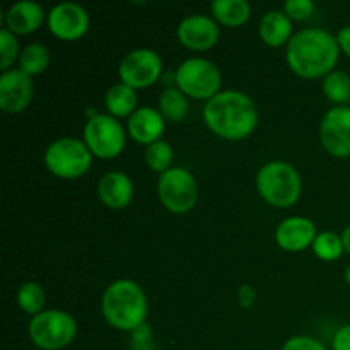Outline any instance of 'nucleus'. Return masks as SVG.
<instances>
[{
  "label": "nucleus",
  "instance_id": "nucleus-1",
  "mask_svg": "<svg viewBox=\"0 0 350 350\" xmlns=\"http://www.w3.org/2000/svg\"><path fill=\"white\" fill-rule=\"evenodd\" d=\"M340 55L337 36L323 27H304L287 43L286 60L291 70L303 79L327 77Z\"/></svg>",
  "mask_w": 350,
  "mask_h": 350
},
{
  "label": "nucleus",
  "instance_id": "nucleus-2",
  "mask_svg": "<svg viewBox=\"0 0 350 350\" xmlns=\"http://www.w3.org/2000/svg\"><path fill=\"white\" fill-rule=\"evenodd\" d=\"M204 122L215 135L226 140H243L255 132L258 109L246 92L221 91L204 106Z\"/></svg>",
  "mask_w": 350,
  "mask_h": 350
},
{
  "label": "nucleus",
  "instance_id": "nucleus-3",
  "mask_svg": "<svg viewBox=\"0 0 350 350\" xmlns=\"http://www.w3.org/2000/svg\"><path fill=\"white\" fill-rule=\"evenodd\" d=\"M101 313L106 323L116 330L133 332L146 325L149 303L139 284L130 279H118L103 293Z\"/></svg>",
  "mask_w": 350,
  "mask_h": 350
},
{
  "label": "nucleus",
  "instance_id": "nucleus-4",
  "mask_svg": "<svg viewBox=\"0 0 350 350\" xmlns=\"http://www.w3.org/2000/svg\"><path fill=\"white\" fill-rule=\"evenodd\" d=\"M256 190L267 204L286 208L296 204L303 191V180L293 164L286 161H269L258 170Z\"/></svg>",
  "mask_w": 350,
  "mask_h": 350
},
{
  "label": "nucleus",
  "instance_id": "nucleus-5",
  "mask_svg": "<svg viewBox=\"0 0 350 350\" xmlns=\"http://www.w3.org/2000/svg\"><path fill=\"white\" fill-rule=\"evenodd\" d=\"M27 334L38 349L60 350L74 342L77 321L64 310H44L31 318Z\"/></svg>",
  "mask_w": 350,
  "mask_h": 350
},
{
  "label": "nucleus",
  "instance_id": "nucleus-6",
  "mask_svg": "<svg viewBox=\"0 0 350 350\" xmlns=\"http://www.w3.org/2000/svg\"><path fill=\"white\" fill-rule=\"evenodd\" d=\"M92 163V152L84 140L75 137H62L53 140L44 150V164L48 171L62 180H75L88 173Z\"/></svg>",
  "mask_w": 350,
  "mask_h": 350
},
{
  "label": "nucleus",
  "instance_id": "nucleus-7",
  "mask_svg": "<svg viewBox=\"0 0 350 350\" xmlns=\"http://www.w3.org/2000/svg\"><path fill=\"white\" fill-rule=\"evenodd\" d=\"M174 82L185 96L208 101L221 92L222 74L214 62L202 57H191L178 65Z\"/></svg>",
  "mask_w": 350,
  "mask_h": 350
},
{
  "label": "nucleus",
  "instance_id": "nucleus-8",
  "mask_svg": "<svg viewBox=\"0 0 350 350\" xmlns=\"http://www.w3.org/2000/svg\"><path fill=\"white\" fill-rule=\"evenodd\" d=\"M82 140L89 147L92 156L113 159L125 149L126 130L115 116L108 113H96L85 122Z\"/></svg>",
  "mask_w": 350,
  "mask_h": 350
},
{
  "label": "nucleus",
  "instance_id": "nucleus-9",
  "mask_svg": "<svg viewBox=\"0 0 350 350\" xmlns=\"http://www.w3.org/2000/svg\"><path fill=\"white\" fill-rule=\"evenodd\" d=\"M157 197L173 214H187L198 200V185L185 167H170L157 180Z\"/></svg>",
  "mask_w": 350,
  "mask_h": 350
},
{
  "label": "nucleus",
  "instance_id": "nucleus-10",
  "mask_svg": "<svg viewBox=\"0 0 350 350\" xmlns=\"http://www.w3.org/2000/svg\"><path fill=\"white\" fill-rule=\"evenodd\" d=\"M163 74V58L150 48H137L129 51L118 65L120 82L133 89L152 85Z\"/></svg>",
  "mask_w": 350,
  "mask_h": 350
},
{
  "label": "nucleus",
  "instance_id": "nucleus-11",
  "mask_svg": "<svg viewBox=\"0 0 350 350\" xmlns=\"http://www.w3.org/2000/svg\"><path fill=\"white\" fill-rule=\"evenodd\" d=\"M323 149L334 157L350 156V106H334L320 123Z\"/></svg>",
  "mask_w": 350,
  "mask_h": 350
},
{
  "label": "nucleus",
  "instance_id": "nucleus-12",
  "mask_svg": "<svg viewBox=\"0 0 350 350\" xmlns=\"http://www.w3.org/2000/svg\"><path fill=\"white\" fill-rule=\"evenodd\" d=\"M46 24L53 36L65 41H74L88 33L89 14L81 3L58 2L48 12Z\"/></svg>",
  "mask_w": 350,
  "mask_h": 350
},
{
  "label": "nucleus",
  "instance_id": "nucleus-13",
  "mask_svg": "<svg viewBox=\"0 0 350 350\" xmlns=\"http://www.w3.org/2000/svg\"><path fill=\"white\" fill-rule=\"evenodd\" d=\"M33 79L19 67L9 68L0 74V108L3 113H23L33 101Z\"/></svg>",
  "mask_w": 350,
  "mask_h": 350
},
{
  "label": "nucleus",
  "instance_id": "nucleus-14",
  "mask_svg": "<svg viewBox=\"0 0 350 350\" xmlns=\"http://www.w3.org/2000/svg\"><path fill=\"white\" fill-rule=\"evenodd\" d=\"M176 34L183 46L195 51H204L217 44L221 38V27L217 21L205 14H191L181 19Z\"/></svg>",
  "mask_w": 350,
  "mask_h": 350
},
{
  "label": "nucleus",
  "instance_id": "nucleus-15",
  "mask_svg": "<svg viewBox=\"0 0 350 350\" xmlns=\"http://www.w3.org/2000/svg\"><path fill=\"white\" fill-rule=\"evenodd\" d=\"M318 231L317 224L311 219L293 215L287 217L277 226L275 241L286 252H304L306 248L313 246Z\"/></svg>",
  "mask_w": 350,
  "mask_h": 350
},
{
  "label": "nucleus",
  "instance_id": "nucleus-16",
  "mask_svg": "<svg viewBox=\"0 0 350 350\" xmlns=\"http://www.w3.org/2000/svg\"><path fill=\"white\" fill-rule=\"evenodd\" d=\"M164 130H166V118L161 115L159 109L150 106H140L126 122V133L135 142L144 146H150L161 140Z\"/></svg>",
  "mask_w": 350,
  "mask_h": 350
},
{
  "label": "nucleus",
  "instance_id": "nucleus-17",
  "mask_svg": "<svg viewBox=\"0 0 350 350\" xmlns=\"http://www.w3.org/2000/svg\"><path fill=\"white\" fill-rule=\"evenodd\" d=\"M133 183L123 171H108L98 181V197L106 207L125 208L133 198Z\"/></svg>",
  "mask_w": 350,
  "mask_h": 350
},
{
  "label": "nucleus",
  "instance_id": "nucleus-18",
  "mask_svg": "<svg viewBox=\"0 0 350 350\" xmlns=\"http://www.w3.org/2000/svg\"><path fill=\"white\" fill-rule=\"evenodd\" d=\"M44 9L41 3L34 0H19L14 2L5 12L7 29L14 34H29L34 33L38 27H41L44 17Z\"/></svg>",
  "mask_w": 350,
  "mask_h": 350
},
{
  "label": "nucleus",
  "instance_id": "nucleus-19",
  "mask_svg": "<svg viewBox=\"0 0 350 350\" xmlns=\"http://www.w3.org/2000/svg\"><path fill=\"white\" fill-rule=\"evenodd\" d=\"M258 34L269 46H282L289 43L293 34V19L284 10L273 9L263 14L258 23Z\"/></svg>",
  "mask_w": 350,
  "mask_h": 350
},
{
  "label": "nucleus",
  "instance_id": "nucleus-20",
  "mask_svg": "<svg viewBox=\"0 0 350 350\" xmlns=\"http://www.w3.org/2000/svg\"><path fill=\"white\" fill-rule=\"evenodd\" d=\"M105 106L108 109V115L115 116V118H130L139 109L137 89L130 88L123 82H116L106 91Z\"/></svg>",
  "mask_w": 350,
  "mask_h": 350
},
{
  "label": "nucleus",
  "instance_id": "nucleus-21",
  "mask_svg": "<svg viewBox=\"0 0 350 350\" xmlns=\"http://www.w3.org/2000/svg\"><path fill=\"white\" fill-rule=\"evenodd\" d=\"M214 19L224 26H243L252 16V5L246 0H214L211 3Z\"/></svg>",
  "mask_w": 350,
  "mask_h": 350
},
{
  "label": "nucleus",
  "instance_id": "nucleus-22",
  "mask_svg": "<svg viewBox=\"0 0 350 350\" xmlns=\"http://www.w3.org/2000/svg\"><path fill=\"white\" fill-rule=\"evenodd\" d=\"M157 109L170 122H181L188 113V96L178 88H167L161 92Z\"/></svg>",
  "mask_w": 350,
  "mask_h": 350
},
{
  "label": "nucleus",
  "instance_id": "nucleus-23",
  "mask_svg": "<svg viewBox=\"0 0 350 350\" xmlns=\"http://www.w3.org/2000/svg\"><path fill=\"white\" fill-rule=\"evenodd\" d=\"M50 50L43 43H29L21 50L19 68L27 75H38L44 72L50 65Z\"/></svg>",
  "mask_w": 350,
  "mask_h": 350
},
{
  "label": "nucleus",
  "instance_id": "nucleus-24",
  "mask_svg": "<svg viewBox=\"0 0 350 350\" xmlns=\"http://www.w3.org/2000/svg\"><path fill=\"white\" fill-rule=\"evenodd\" d=\"M321 89L327 99L337 103L338 106H347L350 103V75L344 70H334L323 77Z\"/></svg>",
  "mask_w": 350,
  "mask_h": 350
},
{
  "label": "nucleus",
  "instance_id": "nucleus-25",
  "mask_svg": "<svg viewBox=\"0 0 350 350\" xmlns=\"http://www.w3.org/2000/svg\"><path fill=\"white\" fill-rule=\"evenodd\" d=\"M44 299L46 296H44L43 287L33 280L24 282L17 291V304L24 313L31 314V317H36L41 311H44Z\"/></svg>",
  "mask_w": 350,
  "mask_h": 350
},
{
  "label": "nucleus",
  "instance_id": "nucleus-26",
  "mask_svg": "<svg viewBox=\"0 0 350 350\" xmlns=\"http://www.w3.org/2000/svg\"><path fill=\"white\" fill-rule=\"evenodd\" d=\"M313 252L318 258L325 260V262H335L342 256L345 252L344 243H342V236L337 234L335 231H321L318 232L317 239L313 243Z\"/></svg>",
  "mask_w": 350,
  "mask_h": 350
},
{
  "label": "nucleus",
  "instance_id": "nucleus-27",
  "mask_svg": "<svg viewBox=\"0 0 350 350\" xmlns=\"http://www.w3.org/2000/svg\"><path fill=\"white\" fill-rule=\"evenodd\" d=\"M144 159L146 164L156 173L163 174L164 171H167L171 167V163L174 159L173 147L170 146V142L166 140H157V142L147 146L146 152H144Z\"/></svg>",
  "mask_w": 350,
  "mask_h": 350
},
{
  "label": "nucleus",
  "instance_id": "nucleus-28",
  "mask_svg": "<svg viewBox=\"0 0 350 350\" xmlns=\"http://www.w3.org/2000/svg\"><path fill=\"white\" fill-rule=\"evenodd\" d=\"M0 53H2L0 55V68H2V72L9 70L14 62L19 60V40L7 27L0 31Z\"/></svg>",
  "mask_w": 350,
  "mask_h": 350
},
{
  "label": "nucleus",
  "instance_id": "nucleus-29",
  "mask_svg": "<svg viewBox=\"0 0 350 350\" xmlns=\"http://www.w3.org/2000/svg\"><path fill=\"white\" fill-rule=\"evenodd\" d=\"M284 12L296 21H306L313 16L314 3L311 0H287L284 2Z\"/></svg>",
  "mask_w": 350,
  "mask_h": 350
},
{
  "label": "nucleus",
  "instance_id": "nucleus-30",
  "mask_svg": "<svg viewBox=\"0 0 350 350\" xmlns=\"http://www.w3.org/2000/svg\"><path fill=\"white\" fill-rule=\"evenodd\" d=\"M280 350H328L318 338L310 335H296L291 337Z\"/></svg>",
  "mask_w": 350,
  "mask_h": 350
},
{
  "label": "nucleus",
  "instance_id": "nucleus-31",
  "mask_svg": "<svg viewBox=\"0 0 350 350\" xmlns=\"http://www.w3.org/2000/svg\"><path fill=\"white\" fill-rule=\"evenodd\" d=\"M332 350H350V323L335 332L332 338Z\"/></svg>",
  "mask_w": 350,
  "mask_h": 350
},
{
  "label": "nucleus",
  "instance_id": "nucleus-32",
  "mask_svg": "<svg viewBox=\"0 0 350 350\" xmlns=\"http://www.w3.org/2000/svg\"><path fill=\"white\" fill-rule=\"evenodd\" d=\"M238 301L241 308L253 306V303L256 301V291L250 284H241L238 289Z\"/></svg>",
  "mask_w": 350,
  "mask_h": 350
},
{
  "label": "nucleus",
  "instance_id": "nucleus-33",
  "mask_svg": "<svg viewBox=\"0 0 350 350\" xmlns=\"http://www.w3.org/2000/svg\"><path fill=\"white\" fill-rule=\"evenodd\" d=\"M337 41L340 50L344 51L347 57H350V24H347V26H344L340 31H338Z\"/></svg>",
  "mask_w": 350,
  "mask_h": 350
},
{
  "label": "nucleus",
  "instance_id": "nucleus-34",
  "mask_svg": "<svg viewBox=\"0 0 350 350\" xmlns=\"http://www.w3.org/2000/svg\"><path fill=\"white\" fill-rule=\"evenodd\" d=\"M342 243H344V248L345 252L350 253V226L344 229V232H342Z\"/></svg>",
  "mask_w": 350,
  "mask_h": 350
},
{
  "label": "nucleus",
  "instance_id": "nucleus-35",
  "mask_svg": "<svg viewBox=\"0 0 350 350\" xmlns=\"http://www.w3.org/2000/svg\"><path fill=\"white\" fill-rule=\"evenodd\" d=\"M345 280H347V284L350 286V265L347 267V270H345Z\"/></svg>",
  "mask_w": 350,
  "mask_h": 350
}]
</instances>
